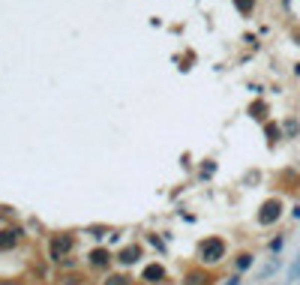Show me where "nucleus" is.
Returning <instances> with one entry per match:
<instances>
[{
  "label": "nucleus",
  "mask_w": 300,
  "mask_h": 285,
  "mask_svg": "<svg viewBox=\"0 0 300 285\" xmlns=\"http://www.w3.org/2000/svg\"><path fill=\"white\" fill-rule=\"evenodd\" d=\"M222 252H225V246H222V240H207V243H201V258L204 261H219L222 258Z\"/></svg>",
  "instance_id": "obj_1"
},
{
  "label": "nucleus",
  "mask_w": 300,
  "mask_h": 285,
  "mask_svg": "<svg viewBox=\"0 0 300 285\" xmlns=\"http://www.w3.org/2000/svg\"><path fill=\"white\" fill-rule=\"evenodd\" d=\"M279 210H282V207H279V201H267V204H264V213L258 216V222H261V225L273 222V219L279 216Z\"/></svg>",
  "instance_id": "obj_2"
},
{
  "label": "nucleus",
  "mask_w": 300,
  "mask_h": 285,
  "mask_svg": "<svg viewBox=\"0 0 300 285\" xmlns=\"http://www.w3.org/2000/svg\"><path fill=\"white\" fill-rule=\"evenodd\" d=\"M249 264H252V255H246V252H243V255H237V270H246Z\"/></svg>",
  "instance_id": "obj_3"
},
{
  "label": "nucleus",
  "mask_w": 300,
  "mask_h": 285,
  "mask_svg": "<svg viewBox=\"0 0 300 285\" xmlns=\"http://www.w3.org/2000/svg\"><path fill=\"white\" fill-rule=\"evenodd\" d=\"M135 258H138V249H126L120 261H126V264H129V261H135Z\"/></svg>",
  "instance_id": "obj_4"
},
{
  "label": "nucleus",
  "mask_w": 300,
  "mask_h": 285,
  "mask_svg": "<svg viewBox=\"0 0 300 285\" xmlns=\"http://www.w3.org/2000/svg\"><path fill=\"white\" fill-rule=\"evenodd\" d=\"M105 261H108V252H102V249L93 252V264H105Z\"/></svg>",
  "instance_id": "obj_5"
},
{
  "label": "nucleus",
  "mask_w": 300,
  "mask_h": 285,
  "mask_svg": "<svg viewBox=\"0 0 300 285\" xmlns=\"http://www.w3.org/2000/svg\"><path fill=\"white\" fill-rule=\"evenodd\" d=\"M144 276H147V279H159V276H162V267H147Z\"/></svg>",
  "instance_id": "obj_6"
},
{
  "label": "nucleus",
  "mask_w": 300,
  "mask_h": 285,
  "mask_svg": "<svg viewBox=\"0 0 300 285\" xmlns=\"http://www.w3.org/2000/svg\"><path fill=\"white\" fill-rule=\"evenodd\" d=\"M288 276H291V279H297V276H300V258L294 261V267H291V273H288Z\"/></svg>",
  "instance_id": "obj_7"
}]
</instances>
